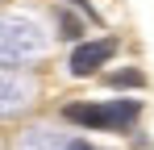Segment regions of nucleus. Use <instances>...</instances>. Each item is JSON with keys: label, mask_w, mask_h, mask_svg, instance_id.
<instances>
[{"label": "nucleus", "mask_w": 154, "mask_h": 150, "mask_svg": "<svg viewBox=\"0 0 154 150\" xmlns=\"http://www.w3.org/2000/svg\"><path fill=\"white\" fill-rule=\"evenodd\" d=\"M142 104L137 100H108V104H67L63 121L88 125V129H129L137 121Z\"/></svg>", "instance_id": "obj_1"}, {"label": "nucleus", "mask_w": 154, "mask_h": 150, "mask_svg": "<svg viewBox=\"0 0 154 150\" xmlns=\"http://www.w3.org/2000/svg\"><path fill=\"white\" fill-rule=\"evenodd\" d=\"M108 88H146V75L137 67H121V71L108 75Z\"/></svg>", "instance_id": "obj_5"}, {"label": "nucleus", "mask_w": 154, "mask_h": 150, "mask_svg": "<svg viewBox=\"0 0 154 150\" xmlns=\"http://www.w3.org/2000/svg\"><path fill=\"white\" fill-rule=\"evenodd\" d=\"M67 150H96V146H92V142H71Z\"/></svg>", "instance_id": "obj_8"}, {"label": "nucleus", "mask_w": 154, "mask_h": 150, "mask_svg": "<svg viewBox=\"0 0 154 150\" xmlns=\"http://www.w3.org/2000/svg\"><path fill=\"white\" fill-rule=\"evenodd\" d=\"M42 54V33L33 21L0 17V58H33Z\"/></svg>", "instance_id": "obj_2"}, {"label": "nucleus", "mask_w": 154, "mask_h": 150, "mask_svg": "<svg viewBox=\"0 0 154 150\" xmlns=\"http://www.w3.org/2000/svg\"><path fill=\"white\" fill-rule=\"evenodd\" d=\"M117 54V38H96V42H79L71 54V75H92L96 67H104L108 58Z\"/></svg>", "instance_id": "obj_3"}, {"label": "nucleus", "mask_w": 154, "mask_h": 150, "mask_svg": "<svg viewBox=\"0 0 154 150\" xmlns=\"http://www.w3.org/2000/svg\"><path fill=\"white\" fill-rule=\"evenodd\" d=\"M71 4H75L79 13H88V17H96V8H92V4H88V0H71Z\"/></svg>", "instance_id": "obj_7"}, {"label": "nucleus", "mask_w": 154, "mask_h": 150, "mask_svg": "<svg viewBox=\"0 0 154 150\" xmlns=\"http://www.w3.org/2000/svg\"><path fill=\"white\" fill-rule=\"evenodd\" d=\"M58 29H63V38H79V33H83V25H79L71 13H63V8H58Z\"/></svg>", "instance_id": "obj_6"}, {"label": "nucleus", "mask_w": 154, "mask_h": 150, "mask_svg": "<svg viewBox=\"0 0 154 150\" xmlns=\"http://www.w3.org/2000/svg\"><path fill=\"white\" fill-rule=\"evenodd\" d=\"M29 100H33V79H29V75H21V71H0V117L25 108Z\"/></svg>", "instance_id": "obj_4"}]
</instances>
